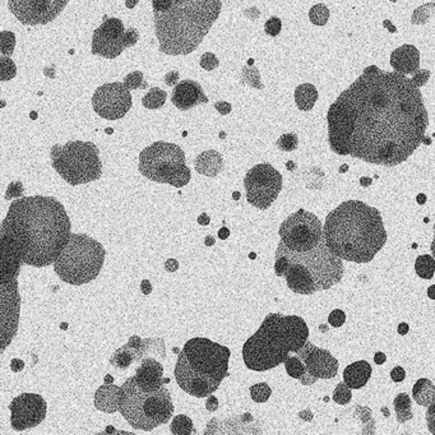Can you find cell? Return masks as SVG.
<instances>
[{
    "instance_id": "cb8c5ba5",
    "label": "cell",
    "mask_w": 435,
    "mask_h": 435,
    "mask_svg": "<svg viewBox=\"0 0 435 435\" xmlns=\"http://www.w3.org/2000/svg\"><path fill=\"white\" fill-rule=\"evenodd\" d=\"M122 397V388L115 384H103L97 389L95 395V408L106 414L119 411Z\"/></svg>"
},
{
    "instance_id": "d4e9b609",
    "label": "cell",
    "mask_w": 435,
    "mask_h": 435,
    "mask_svg": "<svg viewBox=\"0 0 435 435\" xmlns=\"http://www.w3.org/2000/svg\"><path fill=\"white\" fill-rule=\"evenodd\" d=\"M373 367L365 360L355 361L345 367L343 370V382L351 389H360L365 387L372 377Z\"/></svg>"
},
{
    "instance_id": "4dcf8cb0",
    "label": "cell",
    "mask_w": 435,
    "mask_h": 435,
    "mask_svg": "<svg viewBox=\"0 0 435 435\" xmlns=\"http://www.w3.org/2000/svg\"><path fill=\"white\" fill-rule=\"evenodd\" d=\"M415 271L419 277L424 279H431L434 277L435 259L433 256H419L415 262Z\"/></svg>"
},
{
    "instance_id": "7dc6e473",
    "label": "cell",
    "mask_w": 435,
    "mask_h": 435,
    "mask_svg": "<svg viewBox=\"0 0 435 435\" xmlns=\"http://www.w3.org/2000/svg\"><path fill=\"white\" fill-rule=\"evenodd\" d=\"M391 378H392V381L397 382V383L405 381V378H406L405 369L401 367H393L392 372H391Z\"/></svg>"
},
{
    "instance_id": "9a60e30c",
    "label": "cell",
    "mask_w": 435,
    "mask_h": 435,
    "mask_svg": "<svg viewBox=\"0 0 435 435\" xmlns=\"http://www.w3.org/2000/svg\"><path fill=\"white\" fill-rule=\"evenodd\" d=\"M133 105L130 89L119 82L102 84L92 96V106L97 115L106 120H118L127 115Z\"/></svg>"
},
{
    "instance_id": "4316f807",
    "label": "cell",
    "mask_w": 435,
    "mask_h": 435,
    "mask_svg": "<svg viewBox=\"0 0 435 435\" xmlns=\"http://www.w3.org/2000/svg\"><path fill=\"white\" fill-rule=\"evenodd\" d=\"M318 97V91L314 87V84L310 83L300 84L295 89V102L298 108L303 111H310L313 109Z\"/></svg>"
},
{
    "instance_id": "91938a15",
    "label": "cell",
    "mask_w": 435,
    "mask_h": 435,
    "mask_svg": "<svg viewBox=\"0 0 435 435\" xmlns=\"http://www.w3.org/2000/svg\"><path fill=\"white\" fill-rule=\"evenodd\" d=\"M428 296L431 300H435V285H431L428 289Z\"/></svg>"
},
{
    "instance_id": "816d5d0a",
    "label": "cell",
    "mask_w": 435,
    "mask_h": 435,
    "mask_svg": "<svg viewBox=\"0 0 435 435\" xmlns=\"http://www.w3.org/2000/svg\"><path fill=\"white\" fill-rule=\"evenodd\" d=\"M177 78H179V73L175 70V72H170L169 75H166V77H165V82H166L169 86H174V84L177 83Z\"/></svg>"
},
{
    "instance_id": "277c9868",
    "label": "cell",
    "mask_w": 435,
    "mask_h": 435,
    "mask_svg": "<svg viewBox=\"0 0 435 435\" xmlns=\"http://www.w3.org/2000/svg\"><path fill=\"white\" fill-rule=\"evenodd\" d=\"M160 51L188 55L197 50L221 13V0H152Z\"/></svg>"
},
{
    "instance_id": "4fadbf2b",
    "label": "cell",
    "mask_w": 435,
    "mask_h": 435,
    "mask_svg": "<svg viewBox=\"0 0 435 435\" xmlns=\"http://www.w3.org/2000/svg\"><path fill=\"white\" fill-rule=\"evenodd\" d=\"M246 201L253 207L267 210L277 199L282 189V175L270 163H259L244 177Z\"/></svg>"
},
{
    "instance_id": "ba28073f",
    "label": "cell",
    "mask_w": 435,
    "mask_h": 435,
    "mask_svg": "<svg viewBox=\"0 0 435 435\" xmlns=\"http://www.w3.org/2000/svg\"><path fill=\"white\" fill-rule=\"evenodd\" d=\"M50 156L56 172L73 187L89 184L101 177L100 151L92 142L72 141L64 146L55 144Z\"/></svg>"
},
{
    "instance_id": "484cf974",
    "label": "cell",
    "mask_w": 435,
    "mask_h": 435,
    "mask_svg": "<svg viewBox=\"0 0 435 435\" xmlns=\"http://www.w3.org/2000/svg\"><path fill=\"white\" fill-rule=\"evenodd\" d=\"M222 169H224V160L218 151H206L196 160V170L206 177H216Z\"/></svg>"
},
{
    "instance_id": "836d02e7",
    "label": "cell",
    "mask_w": 435,
    "mask_h": 435,
    "mask_svg": "<svg viewBox=\"0 0 435 435\" xmlns=\"http://www.w3.org/2000/svg\"><path fill=\"white\" fill-rule=\"evenodd\" d=\"M284 364H285L287 374L290 375L294 379L301 381L305 377V365L299 356H289Z\"/></svg>"
},
{
    "instance_id": "ffe728a7",
    "label": "cell",
    "mask_w": 435,
    "mask_h": 435,
    "mask_svg": "<svg viewBox=\"0 0 435 435\" xmlns=\"http://www.w3.org/2000/svg\"><path fill=\"white\" fill-rule=\"evenodd\" d=\"M171 102L177 109L187 111L193 109L199 103H207L208 97L204 95L203 89L198 82L184 80L179 82L172 91Z\"/></svg>"
},
{
    "instance_id": "6da1fadb",
    "label": "cell",
    "mask_w": 435,
    "mask_h": 435,
    "mask_svg": "<svg viewBox=\"0 0 435 435\" xmlns=\"http://www.w3.org/2000/svg\"><path fill=\"white\" fill-rule=\"evenodd\" d=\"M429 70L410 80L370 65L328 110L329 146L341 156L397 166L425 139L429 116L420 87Z\"/></svg>"
},
{
    "instance_id": "db71d44e",
    "label": "cell",
    "mask_w": 435,
    "mask_h": 435,
    "mask_svg": "<svg viewBox=\"0 0 435 435\" xmlns=\"http://www.w3.org/2000/svg\"><path fill=\"white\" fill-rule=\"evenodd\" d=\"M25 367V364H23V361H20V359H13L12 362H11V367H12V370L13 372H20L22 369Z\"/></svg>"
},
{
    "instance_id": "d6986e66",
    "label": "cell",
    "mask_w": 435,
    "mask_h": 435,
    "mask_svg": "<svg viewBox=\"0 0 435 435\" xmlns=\"http://www.w3.org/2000/svg\"><path fill=\"white\" fill-rule=\"evenodd\" d=\"M174 374L179 387L188 395L194 396L197 398H206L211 396L221 384L220 382L211 379L191 367L183 353L179 354Z\"/></svg>"
},
{
    "instance_id": "11a10c76",
    "label": "cell",
    "mask_w": 435,
    "mask_h": 435,
    "mask_svg": "<svg viewBox=\"0 0 435 435\" xmlns=\"http://www.w3.org/2000/svg\"><path fill=\"white\" fill-rule=\"evenodd\" d=\"M387 360V358H386V355L383 354V353H377L374 355V362L375 364H378V365H382V364H384Z\"/></svg>"
},
{
    "instance_id": "3957f363",
    "label": "cell",
    "mask_w": 435,
    "mask_h": 435,
    "mask_svg": "<svg viewBox=\"0 0 435 435\" xmlns=\"http://www.w3.org/2000/svg\"><path fill=\"white\" fill-rule=\"evenodd\" d=\"M323 232L328 248L354 263L372 262L387 243L381 212L361 201H347L329 212Z\"/></svg>"
},
{
    "instance_id": "7bdbcfd3",
    "label": "cell",
    "mask_w": 435,
    "mask_h": 435,
    "mask_svg": "<svg viewBox=\"0 0 435 435\" xmlns=\"http://www.w3.org/2000/svg\"><path fill=\"white\" fill-rule=\"evenodd\" d=\"M281 28H282V22L279 17H271L265 22V31L268 36L276 37L281 32Z\"/></svg>"
},
{
    "instance_id": "ab89813d",
    "label": "cell",
    "mask_w": 435,
    "mask_h": 435,
    "mask_svg": "<svg viewBox=\"0 0 435 435\" xmlns=\"http://www.w3.org/2000/svg\"><path fill=\"white\" fill-rule=\"evenodd\" d=\"M14 44H15V37H14L13 32H8L4 31L1 32V53L4 55H11L13 53Z\"/></svg>"
},
{
    "instance_id": "f1b7e54d",
    "label": "cell",
    "mask_w": 435,
    "mask_h": 435,
    "mask_svg": "<svg viewBox=\"0 0 435 435\" xmlns=\"http://www.w3.org/2000/svg\"><path fill=\"white\" fill-rule=\"evenodd\" d=\"M412 397L417 405L429 408L431 402L434 401L435 386L434 383L429 381L427 378H420L416 382L412 388Z\"/></svg>"
},
{
    "instance_id": "681fc988",
    "label": "cell",
    "mask_w": 435,
    "mask_h": 435,
    "mask_svg": "<svg viewBox=\"0 0 435 435\" xmlns=\"http://www.w3.org/2000/svg\"><path fill=\"white\" fill-rule=\"evenodd\" d=\"M206 408H207L208 411H211V412L216 411L218 408V398H216V397H213V396H210V398H208L207 402H206Z\"/></svg>"
},
{
    "instance_id": "5b68a950",
    "label": "cell",
    "mask_w": 435,
    "mask_h": 435,
    "mask_svg": "<svg viewBox=\"0 0 435 435\" xmlns=\"http://www.w3.org/2000/svg\"><path fill=\"white\" fill-rule=\"evenodd\" d=\"M309 337L305 320L298 315L268 314L258 331L243 346L245 367L265 372L285 362L290 353H298Z\"/></svg>"
},
{
    "instance_id": "8992f818",
    "label": "cell",
    "mask_w": 435,
    "mask_h": 435,
    "mask_svg": "<svg viewBox=\"0 0 435 435\" xmlns=\"http://www.w3.org/2000/svg\"><path fill=\"white\" fill-rule=\"evenodd\" d=\"M122 388V397L119 412L132 428L151 431L170 422L175 408L168 388L144 392L137 384L134 377H130Z\"/></svg>"
},
{
    "instance_id": "5bb4252c",
    "label": "cell",
    "mask_w": 435,
    "mask_h": 435,
    "mask_svg": "<svg viewBox=\"0 0 435 435\" xmlns=\"http://www.w3.org/2000/svg\"><path fill=\"white\" fill-rule=\"evenodd\" d=\"M139 39L136 28L125 31L122 20L119 18H105L101 26L95 30L92 36V54L106 59H115L122 50L130 48Z\"/></svg>"
},
{
    "instance_id": "8fae6325",
    "label": "cell",
    "mask_w": 435,
    "mask_h": 435,
    "mask_svg": "<svg viewBox=\"0 0 435 435\" xmlns=\"http://www.w3.org/2000/svg\"><path fill=\"white\" fill-rule=\"evenodd\" d=\"M182 353L191 367L211 379L221 383L229 375V360L232 356L229 347L206 337H194L184 345Z\"/></svg>"
},
{
    "instance_id": "f546056e",
    "label": "cell",
    "mask_w": 435,
    "mask_h": 435,
    "mask_svg": "<svg viewBox=\"0 0 435 435\" xmlns=\"http://www.w3.org/2000/svg\"><path fill=\"white\" fill-rule=\"evenodd\" d=\"M393 406H395L396 415H397L398 422H406L414 417L412 410H411V398L408 393H400V395L396 396Z\"/></svg>"
},
{
    "instance_id": "680465c9",
    "label": "cell",
    "mask_w": 435,
    "mask_h": 435,
    "mask_svg": "<svg viewBox=\"0 0 435 435\" xmlns=\"http://www.w3.org/2000/svg\"><path fill=\"white\" fill-rule=\"evenodd\" d=\"M398 334H408V323H401V324L398 326Z\"/></svg>"
},
{
    "instance_id": "c3c4849f",
    "label": "cell",
    "mask_w": 435,
    "mask_h": 435,
    "mask_svg": "<svg viewBox=\"0 0 435 435\" xmlns=\"http://www.w3.org/2000/svg\"><path fill=\"white\" fill-rule=\"evenodd\" d=\"M215 109L218 110L221 115H227L232 111V105L229 102L220 101L215 103Z\"/></svg>"
},
{
    "instance_id": "60d3db41",
    "label": "cell",
    "mask_w": 435,
    "mask_h": 435,
    "mask_svg": "<svg viewBox=\"0 0 435 435\" xmlns=\"http://www.w3.org/2000/svg\"><path fill=\"white\" fill-rule=\"evenodd\" d=\"M0 65H1V81H8L13 78L15 75V65L13 61L8 58H1Z\"/></svg>"
},
{
    "instance_id": "44dd1931",
    "label": "cell",
    "mask_w": 435,
    "mask_h": 435,
    "mask_svg": "<svg viewBox=\"0 0 435 435\" xmlns=\"http://www.w3.org/2000/svg\"><path fill=\"white\" fill-rule=\"evenodd\" d=\"M163 367L158 361L151 358H146L141 361L139 367H137V384L142 388L144 392H153L163 387Z\"/></svg>"
},
{
    "instance_id": "83f0119b",
    "label": "cell",
    "mask_w": 435,
    "mask_h": 435,
    "mask_svg": "<svg viewBox=\"0 0 435 435\" xmlns=\"http://www.w3.org/2000/svg\"><path fill=\"white\" fill-rule=\"evenodd\" d=\"M139 359H141L139 350L130 345H125V346L120 347L119 350H116L110 359V364L116 367L118 370H127L134 361L139 360Z\"/></svg>"
},
{
    "instance_id": "ee69618b",
    "label": "cell",
    "mask_w": 435,
    "mask_h": 435,
    "mask_svg": "<svg viewBox=\"0 0 435 435\" xmlns=\"http://www.w3.org/2000/svg\"><path fill=\"white\" fill-rule=\"evenodd\" d=\"M218 65H220V61L215 56V54L206 53V54L202 55V58H201V67L202 68L206 69V70H213V69L218 68Z\"/></svg>"
},
{
    "instance_id": "94428289",
    "label": "cell",
    "mask_w": 435,
    "mask_h": 435,
    "mask_svg": "<svg viewBox=\"0 0 435 435\" xmlns=\"http://www.w3.org/2000/svg\"><path fill=\"white\" fill-rule=\"evenodd\" d=\"M204 243L207 246H212V245H215V238H212V237H207L206 240H204Z\"/></svg>"
},
{
    "instance_id": "603a6c76",
    "label": "cell",
    "mask_w": 435,
    "mask_h": 435,
    "mask_svg": "<svg viewBox=\"0 0 435 435\" xmlns=\"http://www.w3.org/2000/svg\"><path fill=\"white\" fill-rule=\"evenodd\" d=\"M391 65L397 73L416 75L420 68V53L410 44H405L391 54Z\"/></svg>"
},
{
    "instance_id": "30bf717a",
    "label": "cell",
    "mask_w": 435,
    "mask_h": 435,
    "mask_svg": "<svg viewBox=\"0 0 435 435\" xmlns=\"http://www.w3.org/2000/svg\"><path fill=\"white\" fill-rule=\"evenodd\" d=\"M276 253L305 265L313 276L317 291H324L337 285L345 273L342 259L328 248L326 239L309 252H294L279 241Z\"/></svg>"
},
{
    "instance_id": "8d00e7d4",
    "label": "cell",
    "mask_w": 435,
    "mask_h": 435,
    "mask_svg": "<svg viewBox=\"0 0 435 435\" xmlns=\"http://www.w3.org/2000/svg\"><path fill=\"white\" fill-rule=\"evenodd\" d=\"M332 398L336 403L339 405H347L350 403L353 400V392H351V388L347 386L345 382L339 383L337 387L334 388V395Z\"/></svg>"
},
{
    "instance_id": "52a82bcc",
    "label": "cell",
    "mask_w": 435,
    "mask_h": 435,
    "mask_svg": "<svg viewBox=\"0 0 435 435\" xmlns=\"http://www.w3.org/2000/svg\"><path fill=\"white\" fill-rule=\"evenodd\" d=\"M106 252L101 243L84 234H72L64 246L54 270L59 279L72 286H82L97 279Z\"/></svg>"
},
{
    "instance_id": "bcb514c9",
    "label": "cell",
    "mask_w": 435,
    "mask_h": 435,
    "mask_svg": "<svg viewBox=\"0 0 435 435\" xmlns=\"http://www.w3.org/2000/svg\"><path fill=\"white\" fill-rule=\"evenodd\" d=\"M425 419H427V424H428L429 431L435 435V397L434 401L431 402V405L428 408Z\"/></svg>"
},
{
    "instance_id": "6f0895ef",
    "label": "cell",
    "mask_w": 435,
    "mask_h": 435,
    "mask_svg": "<svg viewBox=\"0 0 435 435\" xmlns=\"http://www.w3.org/2000/svg\"><path fill=\"white\" fill-rule=\"evenodd\" d=\"M218 237H220V239H222V240L229 238V237H230V230H229L227 227H222V229L218 232Z\"/></svg>"
},
{
    "instance_id": "ac0fdd59",
    "label": "cell",
    "mask_w": 435,
    "mask_h": 435,
    "mask_svg": "<svg viewBox=\"0 0 435 435\" xmlns=\"http://www.w3.org/2000/svg\"><path fill=\"white\" fill-rule=\"evenodd\" d=\"M12 412L11 422L15 431H23L40 425L46 417V401L36 393H22L9 405Z\"/></svg>"
},
{
    "instance_id": "03108f58",
    "label": "cell",
    "mask_w": 435,
    "mask_h": 435,
    "mask_svg": "<svg viewBox=\"0 0 435 435\" xmlns=\"http://www.w3.org/2000/svg\"><path fill=\"white\" fill-rule=\"evenodd\" d=\"M111 381V375H106V383H110Z\"/></svg>"
},
{
    "instance_id": "f35d334b",
    "label": "cell",
    "mask_w": 435,
    "mask_h": 435,
    "mask_svg": "<svg viewBox=\"0 0 435 435\" xmlns=\"http://www.w3.org/2000/svg\"><path fill=\"white\" fill-rule=\"evenodd\" d=\"M122 83L130 89H147L149 87V83L143 80L142 72H138V70L127 75Z\"/></svg>"
},
{
    "instance_id": "be15d7a7",
    "label": "cell",
    "mask_w": 435,
    "mask_h": 435,
    "mask_svg": "<svg viewBox=\"0 0 435 435\" xmlns=\"http://www.w3.org/2000/svg\"><path fill=\"white\" fill-rule=\"evenodd\" d=\"M430 249H431V254L434 256V258H435V224H434V239H433V241H431V246H430Z\"/></svg>"
},
{
    "instance_id": "d6a6232c",
    "label": "cell",
    "mask_w": 435,
    "mask_h": 435,
    "mask_svg": "<svg viewBox=\"0 0 435 435\" xmlns=\"http://www.w3.org/2000/svg\"><path fill=\"white\" fill-rule=\"evenodd\" d=\"M170 430L175 435H191L194 433V425L189 416L177 415L172 419Z\"/></svg>"
},
{
    "instance_id": "6125c7cd",
    "label": "cell",
    "mask_w": 435,
    "mask_h": 435,
    "mask_svg": "<svg viewBox=\"0 0 435 435\" xmlns=\"http://www.w3.org/2000/svg\"><path fill=\"white\" fill-rule=\"evenodd\" d=\"M137 3H138V0H127V7L132 9V8L136 7Z\"/></svg>"
},
{
    "instance_id": "f907efd6",
    "label": "cell",
    "mask_w": 435,
    "mask_h": 435,
    "mask_svg": "<svg viewBox=\"0 0 435 435\" xmlns=\"http://www.w3.org/2000/svg\"><path fill=\"white\" fill-rule=\"evenodd\" d=\"M165 268H166V271H169V272H175L177 268H179V263H177V260H175V259H169V260H166V263H165Z\"/></svg>"
},
{
    "instance_id": "7a4b0ae2",
    "label": "cell",
    "mask_w": 435,
    "mask_h": 435,
    "mask_svg": "<svg viewBox=\"0 0 435 435\" xmlns=\"http://www.w3.org/2000/svg\"><path fill=\"white\" fill-rule=\"evenodd\" d=\"M70 226L64 206L55 198H20L1 225L3 258L36 268L55 263L68 244Z\"/></svg>"
},
{
    "instance_id": "9f6ffc18",
    "label": "cell",
    "mask_w": 435,
    "mask_h": 435,
    "mask_svg": "<svg viewBox=\"0 0 435 435\" xmlns=\"http://www.w3.org/2000/svg\"><path fill=\"white\" fill-rule=\"evenodd\" d=\"M198 222H199V225H202V226H207V225H210V222H211V218H208V215L202 213V215L198 218Z\"/></svg>"
},
{
    "instance_id": "e0dca14e",
    "label": "cell",
    "mask_w": 435,
    "mask_h": 435,
    "mask_svg": "<svg viewBox=\"0 0 435 435\" xmlns=\"http://www.w3.org/2000/svg\"><path fill=\"white\" fill-rule=\"evenodd\" d=\"M305 365V377L301 383L309 386L318 379H332L339 373V361L328 350H323L306 341L305 345L296 353Z\"/></svg>"
},
{
    "instance_id": "1f68e13d",
    "label": "cell",
    "mask_w": 435,
    "mask_h": 435,
    "mask_svg": "<svg viewBox=\"0 0 435 435\" xmlns=\"http://www.w3.org/2000/svg\"><path fill=\"white\" fill-rule=\"evenodd\" d=\"M166 99H168V95L163 89L153 87V89H150V92L147 95L143 97V106L146 109L150 110L161 109L166 102Z\"/></svg>"
},
{
    "instance_id": "2e32d148",
    "label": "cell",
    "mask_w": 435,
    "mask_h": 435,
    "mask_svg": "<svg viewBox=\"0 0 435 435\" xmlns=\"http://www.w3.org/2000/svg\"><path fill=\"white\" fill-rule=\"evenodd\" d=\"M69 0H8L9 11L26 26L48 25L67 7Z\"/></svg>"
},
{
    "instance_id": "74e56055",
    "label": "cell",
    "mask_w": 435,
    "mask_h": 435,
    "mask_svg": "<svg viewBox=\"0 0 435 435\" xmlns=\"http://www.w3.org/2000/svg\"><path fill=\"white\" fill-rule=\"evenodd\" d=\"M276 146H277V149H279L281 151L291 152V151H295L298 149V146H299V138H298L296 134H294V133L282 134V136L279 137V139H277Z\"/></svg>"
},
{
    "instance_id": "b9f144b4",
    "label": "cell",
    "mask_w": 435,
    "mask_h": 435,
    "mask_svg": "<svg viewBox=\"0 0 435 435\" xmlns=\"http://www.w3.org/2000/svg\"><path fill=\"white\" fill-rule=\"evenodd\" d=\"M290 267V260L282 254H276V262H275V272L279 277H285L286 272Z\"/></svg>"
},
{
    "instance_id": "7402d4cb",
    "label": "cell",
    "mask_w": 435,
    "mask_h": 435,
    "mask_svg": "<svg viewBox=\"0 0 435 435\" xmlns=\"http://www.w3.org/2000/svg\"><path fill=\"white\" fill-rule=\"evenodd\" d=\"M285 279L289 289L294 293L301 294V295H313L317 293V286L314 282L312 273L305 265H301L299 262L290 260V267L286 272Z\"/></svg>"
},
{
    "instance_id": "f5cc1de1",
    "label": "cell",
    "mask_w": 435,
    "mask_h": 435,
    "mask_svg": "<svg viewBox=\"0 0 435 435\" xmlns=\"http://www.w3.org/2000/svg\"><path fill=\"white\" fill-rule=\"evenodd\" d=\"M141 290L144 295H150L152 293V286L149 279H143L142 284H141Z\"/></svg>"
},
{
    "instance_id": "e575fe53",
    "label": "cell",
    "mask_w": 435,
    "mask_h": 435,
    "mask_svg": "<svg viewBox=\"0 0 435 435\" xmlns=\"http://www.w3.org/2000/svg\"><path fill=\"white\" fill-rule=\"evenodd\" d=\"M309 20L315 26H324L329 20V9L324 4H315L309 11Z\"/></svg>"
},
{
    "instance_id": "d590c367",
    "label": "cell",
    "mask_w": 435,
    "mask_h": 435,
    "mask_svg": "<svg viewBox=\"0 0 435 435\" xmlns=\"http://www.w3.org/2000/svg\"><path fill=\"white\" fill-rule=\"evenodd\" d=\"M271 395H272V389L267 383H258L251 387V397L253 401L257 403H265L270 400Z\"/></svg>"
},
{
    "instance_id": "e7e4bbea",
    "label": "cell",
    "mask_w": 435,
    "mask_h": 435,
    "mask_svg": "<svg viewBox=\"0 0 435 435\" xmlns=\"http://www.w3.org/2000/svg\"><path fill=\"white\" fill-rule=\"evenodd\" d=\"M425 199H427V198H425V196H419V198H417V201H419V202H420V203H424V202H425Z\"/></svg>"
},
{
    "instance_id": "7c38bea8",
    "label": "cell",
    "mask_w": 435,
    "mask_h": 435,
    "mask_svg": "<svg viewBox=\"0 0 435 435\" xmlns=\"http://www.w3.org/2000/svg\"><path fill=\"white\" fill-rule=\"evenodd\" d=\"M279 234L281 243L294 252H309L324 239L320 218L303 208L286 218Z\"/></svg>"
},
{
    "instance_id": "f6af8a7d",
    "label": "cell",
    "mask_w": 435,
    "mask_h": 435,
    "mask_svg": "<svg viewBox=\"0 0 435 435\" xmlns=\"http://www.w3.org/2000/svg\"><path fill=\"white\" fill-rule=\"evenodd\" d=\"M328 322L334 328L342 327L345 324V322H346V314L343 313L340 309H334V312L329 314Z\"/></svg>"
},
{
    "instance_id": "9c48e42d",
    "label": "cell",
    "mask_w": 435,
    "mask_h": 435,
    "mask_svg": "<svg viewBox=\"0 0 435 435\" xmlns=\"http://www.w3.org/2000/svg\"><path fill=\"white\" fill-rule=\"evenodd\" d=\"M139 172L152 182L182 188L191 182L184 151L174 143H152L139 155Z\"/></svg>"
}]
</instances>
